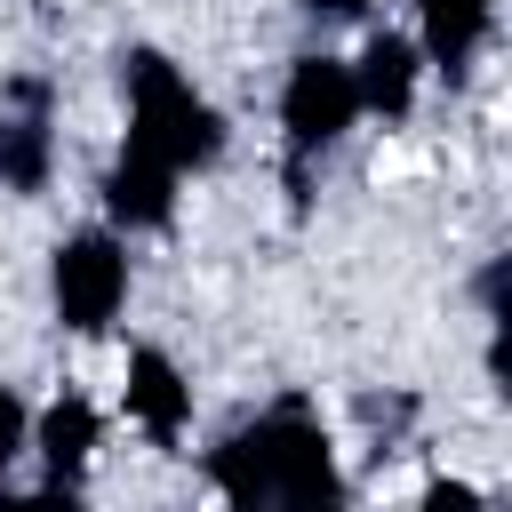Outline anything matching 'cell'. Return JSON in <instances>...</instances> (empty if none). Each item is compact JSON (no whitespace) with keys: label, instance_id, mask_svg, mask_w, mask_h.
Returning <instances> with one entry per match:
<instances>
[{"label":"cell","instance_id":"4fadbf2b","mask_svg":"<svg viewBox=\"0 0 512 512\" xmlns=\"http://www.w3.org/2000/svg\"><path fill=\"white\" fill-rule=\"evenodd\" d=\"M312 16H368V0H304Z\"/></svg>","mask_w":512,"mask_h":512},{"label":"cell","instance_id":"30bf717a","mask_svg":"<svg viewBox=\"0 0 512 512\" xmlns=\"http://www.w3.org/2000/svg\"><path fill=\"white\" fill-rule=\"evenodd\" d=\"M48 176V128L40 120H8L0 128V184L8 192H40Z\"/></svg>","mask_w":512,"mask_h":512},{"label":"cell","instance_id":"7c38bea8","mask_svg":"<svg viewBox=\"0 0 512 512\" xmlns=\"http://www.w3.org/2000/svg\"><path fill=\"white\" fill-rule=\"evenodd\" d=\"M424 504H480V488H464V480H432Z\"/></svg>","mask_w":512,"mask_h":512},{"label":"cell","instance_id":"6da1fadb","mask_svg":"<svg viewBox=\"0 0 512 512\" xmlns=\"http://www.w3.org/2000/svg\"><path fill=\"white\" fill-rule=\"evenodd\" d=\"M208 472H216V488L232 496V504H280V512H328L336 496H344V480H336V448H328V432L296 408V400H280L272 416H256L248 432H232L216 456H208Z\"/></svg>","mask_w":512,"mask_h":512},{"label":"cell","instance_id":"52a82bcc","mask_svg":"<svg viewBox=\"0 0 512 512\" xmlns=\"http://www.w3.org/2000/svg\"><path fill=\"white\" fill-rule=\"evenodd\" d=\"M416 72H424V56H416L408 32H368V48L352 56L360 112H376V120H408V104H416Z\"/></svg>","mask_w":512,"mask_h":512},{"label":"cell","instance_id":"8992f818","mask_svg":"<svg viewBox=\"0 0 512 512\" xmlns=\"http://www.w3.org/2000/svg\"><path fill=\"white\" fill-rule=\"evenodd\" d=\"M120 400H128V416H136L160 448L184 440V424H192V384H184V368H176L168 352H152V344L128 352V384H120Z\"/></svg>","mask_w":512,"mask_h":512},{"label":"cell","instance_id":"277c9868","mask_svg":"<svg viewBox=\"0 0 512 512\" xmlns=\"http://www.w3.org/2000/svg\"><path fill=\"white\" fill-rule=\"evenodd\" d=\"M352 120H360L352 64L344 56H296L288 80H280V128H288V144L296 152H328Z\"/></svg>","mask_w":512,"mask_h":512},{"label":"cell","instance_id":"5b68a950","mask_svg":"<svg viewBox=\"0 0 512 512\" xmlns=\"http://www.w3.org/2000/svg\"><path fill=\"white\" fill-rule=\"evenodd\" d=\"M96 440H104V416H96L80 392H56V400L32 416L24 448H40V464H48V496H72V488H80V472H88Z\"/></svg>","mask_w":512,"mask_h":512},{"label":"cell","instance_id":"3957f363","mask_svg":"<svg viewBox=\"0 0 512 512\" xmlns=\"http://www.w3.org/2000/svg\"><path fill=\"white\" fill-rule=\"evenodd\" d=\"M48 288H56V320L72 336H96L128 304V248L112 232H72L56 248V264H48Z\"/></svg>","mask_w":512,"mask_h":512},{"label":"cell","instance_id":"7a4b0ae2","mask_svg":"<svg viewBox=\"0 0 512 512\" xmlns=\"http://www.w3.org/2000/svg\"><path fill=\"white\" fill-rule=\"evenodd\" d=\"M128 152H152L160 168H208L216 152H224V120H216V104L168 64V56H152V48H136L128 56Z\"/></svg>","mask_w":512,"mask_h":512},{"label":"cell","instance_id":"ba28073f","mask_svg":"<svg viewBox=\"0 0 512 512\" xmlns=\"http://www.w3.org/2000/svg\"><path fill=\"white\" fill-rule=\"evenodd\" d=\"M480 48H488V0H416V56L432 72L464 80Z\"/></svg>","mask_w":512,"mask_h":512},{"label":"cell","instance_id":"9c48e42d","mask_svg":"<svg viewBox=\"0 0 512 512\" xmlns=\"http://www.w3.org/2000/svg\"><path fill=\"white\" fill-rule=\"evenodd\" d=\"M104 208H112V224H128V232L168 224V216H176V168H160L152 152H128V144H120V160H112V176H104Z\"/></svg>","mask_w":512,"mask_h":512},{"label":"cell","instance_id":"8fae6325","mask_svg":"<svg viewBox=\"0 0 512 512\" xmlns=\"http://www.w3.org/2000/svg\"><path fill=\"white\" fill-rule=\"evenodd\" d=\"M24 432H32V416H24V400H16L8 384H0V472H8L16 456H24Z\"/></svg>","mask_w":512,"mask_h":512}]
</instances>
